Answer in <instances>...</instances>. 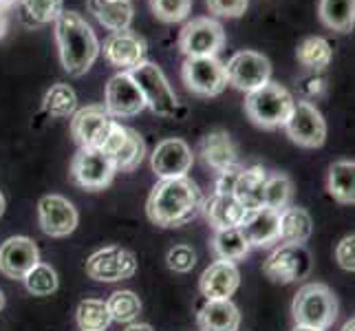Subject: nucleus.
I'll list each match as a JSON object with an SVG mask.
<instances>
[{
  "mask_svg": "<svg viewBox=\"0 0 355 331\" xmlns=\"http://www.w3.org/2000/svg\"><path fill=\"white\" fill-rule=\"evenodd\" d=\"M311 272V254L304 245L283 243L267 256L263 263V274L278 285H289L304 278Z\"/></svg>",
  "mask_w": 355,
  "mask_h": 331,
  "instance_id": "nucleus-7",
  "label": "nucleus"
},
{
  "mask_svg": "<svg viewBox=\"0 0 355 331\" xmlns=\"http://www.w3.org/2000/svg\"><path fill=\"white\" fill-rule=\"evenodd\" d=\"M300 93L304 97L302 102H313V100H318V97H322L327 93V80L322 76H315V73H313L311 78H304L300 82Z\"/></svg>",
  "mask_w": 355,
  "mask_h": 331,
  "instance_id": "nucleus-42",
  "label": "nucleus"
},
{
  "mask_svg": "<svg viewBox=\"0 0 355 331\" xmlns=\"http://www.w3.org/2000/svg\"><path fill=\"white\" fill-rule=\"evenodd\" d=\"M207 9L214 16L223 18H239L248 9V0H207Z\"/></svg>",
  "mask_w": 355,
  "mask_h": 331,
  "instance_id": "nucleus-40",
  "label": "nucleus"
},
{
  "mask_svg": "<svg viewBox=\"0 0 355 331\" xmlns=\"http://www.w3.org/2000/svg\"><path fill=\"white\" fill-rule=\"evenodd\" d=\"M87 7L97 18V22L104 24L111 31L130 29L132 22V3L130 0H87Z\"/></svg>",
  "mask_w": 355,
  "mask_h": 331,
  "instance_id": "nucleus-25",
  "label": "nucleus"
},
{
  "mask_svg": "<svg viewBox=\"0 0 355 331\" xmlns=\"http://www.w3.org/2000/svg\"><path fill=\"white\" fill-rule=\"evenodd\" d=\"M241 274L234 263L216 261L199 278V289L205 300H230V296L239 289Z\"/></svg>",
  "mask_w": 355,
  "mask_h": 331,
  "instance_id": "nucleus-20",
  "label": "nucleus"
},
{
  "mask_svg": "<svg viewBox=\"0 0 355 331\" xmlns=\"http://www.w3.org/2000/svg\"><path fill=\"white\" fill-rule=\"evenodd\" d=\"M38 263V245L27 237H11L0 245V272L7 278L22 280Z\"/></svg>",
  "mask_w": 355,
  "mask_h": 331,
  "instance_id": "nucleus-17",
  "label": "nucleus"
},
{
  "mask_svg": "<svg viewBox=\"0 0 355 331\" xmlns=\"http://www.w3.org/2000/svg\"><path fill=\"white\" fill-rule=\"evenodd\" d=\"M199 155L203 159V164L207 168H212L214 173H221V170L239 164L236 146L225 130L207 133L199 144Z\"/></svg>",
  "mask_w": 355,
  "mask_h": 331,
  "instance_id": "nucleus-21",
  "label": "nucleus"
},
{
  "mask_svg": "<svg viewBox=\"0 0 355 331\" xmlns=\"http://www.w3.org/2000/svg\"><path fill=\"white\" fill-rule=\"evenodd\" d=\"M318 14L324 27L349 33L355 24V0H320Z\"/></svg>",
  "mask_w": 355,
  "mask_h": 331,
  "instance_id": "nucleus-28",
  "label": "nucleus"
},
{
  "mask_svg": "<svg viewBox=\"0 0 355 331\" xmlns=\"http://www.w3.org/2000/svg\"><path fill=\"white\" fill-rule=\"evenodd\" d=\"M223 67H225L227 84L245 93L261 89L272 78V62L263 53L256 51H239Z\"/></svg>",
  "mask_w": 355,
  "mask_h": 331,
  "instance_id": "nucleus-10",
  "label": "nucleus"
},
{
  "mask_svg": "<svg viewBox=\"0 0 355 331\" xmlns=\"http://www.w3.org/2000/svg\"><path fill=\"white\" fill-rule=\"evenodd\" d=\"M106 309L111 314V321L117 323H132L141 312V300L130 289H119L111 294V298L106 300Z\"/></svg>",
  "mask_w": 355,
  "mask_h": 331,
  "instance_id": "nucleus-35",
  "label": "nucleus"
},
{
  "mask_svg": "<svg viewBox=\"0 0 355 331\" xmlns=\"http://www.w3.org/2000/svg\"><path fill=\"white\" fill-rule=\"evenodd\" d=\"M22 280L27 291L33 294V296H51L58 289V274H55V269L46 263H38Z\"/></svg>",
  "mask_w": 355,
  "mask_h": 331,
  "instance_id": "nucleus-37",
  "label": "nucleus"
},
{
  "mask_svg": "<svg viewBox=\"0 0 355 331\" xmlns=\"http://www.w3.org/2000/svg\"><path fill=\"white\" fill-rule=\"evenodd\" d=\"M124 331H155L150 325H144V323H130Z\"/></svg>",
  "mask_w": 355,
  "mask_h": 331,
  "instance_id": "nucleus-45",
  "label": "nucleus"
},
{
  "mask_svg": "<svg viewBox=\"0 0 355 331\" xmlns=\"http://www.w3.org/2000/svg\"><path fill=\"white\" fill-rule=\"evenodd\" d=\"M201 210L214 230H230L239 228L241 221L245 219V207L234 199V194H212L210 199L203 201Z\"/></svg>",
  "mask_w": 355,
  "mask_h": 331,
  "instance_id": "nucleus-22",
  "label": "nucleus"
},
{
  "mask_svg": "<svg viewBox=\"0 0 355 331\" xmlns=\"http://www.w3.org/2000/svg\"><path fill=\"white\" fill-rule=\"evenodd\" d=\"M181 78L186 82L188 91L203 95V97H214L223 93L227 87V76L225 67L216 56L210 58H188L183 62Z\"/></svg>",
  "mask_w": 355,
  "mask_h": 331,
  "instance_id": "nucleus-11",
  "label": "nucleus"
},
{
  "mask_svg": "<svg viewBox=\"0 0 355 331\" xmlns=\"http://www.w3.org/2000/svg\"><path fill=\"white\" fill-rule=\"evenodd\" d=\"M16 3H18V0H0V11H5V14H7V9H11Z\"/></svg>",
  "mask_w": 355,
  "mask_h": 331,
  "instance_id": "nucleus-46",
  "label": "nucleus"
},
{
  "mask_svg": "<svg viewBox=\"0 0 355 331\" xmlns=\"http://www.w3.org/2000/svg\"><path fill=\"white\" fill-rule=\"evenodd\" d=\"M336 259H338L340 267L347 269V272H353V269H355V237L353 235H347L338 243Z\"/></svg>",
  "mask_w": 355,
  "mask_h": 331,
  "instance_id": "nucleus-41",
  "label": "nucleus"
},
{
  "mask_svg": "<svg viewBox=\"0 0 355 331\" xmlns=\"http://www.w3.org/2000/svg\"><path fill=\"white\" fill-rule=\"evenodd\" d=\"M241 170H243V166L236 164V166H232V168L221 170V173H216L218 177H216V183H214V192L216 194H232V192H234V183L239 179Z\"/></svg>",
  "mask_w": 355,
  "mask_h": 331,
  "instance_id": "nucleus-43",
  "label": "nucleus"
},
{
  "mask_svg": "<svg viewBox=\"0 0 355 331\" xmlns=\"http://www.w3.org/2000/svg\"><path fill=\"white\" fill-rule=\"evenodd\" d=\"M42 108H44L46 115L58 117V119L73 117V113L78 110V95L69 87V84L58 82L44 93Z\"/></svg>",
  "mask_w": 355,
  "mask_h": 331,
  "instance_id": "nucleus-32",
  "label": "nucleus"
},
{
  "mask_svg": "<svg viewBox=\"0 0 355 331\" xmlns=\"http://www.w3.org/2000/svg\"><path fill=\"white\" fill-rule=\"evenodd\" d=\"M104 108L111 117H132L146 108L144 95L130 78V73H117L108 80Z\"/></svg>",
  "mask_w": 355,
  "mask_h": 331,
  "instance_id": "nucleus-15",
  "label": "nucleus"
},
{
  "mask_svg": "<svg viewBox=\"0 0 355 331\" xmlns=\"http://www.w3.org/2000/svg\"><path fill=\"white\" fill-rule=\"evenodd\" d=\"M293 331H320V329H311V327H302V325H296Z\"/></svg>",
  "mask_w": 355,
  "mask_h": 331,
  "instance_id": "nucleus-48",
  "label": "nucleus"
},
{
  "mask_svg": "<svg viewBox=\"0 0 355 331\" xmlns=\"http://www.w3.org/2000/svg\"><path fill=\"white\" fill-rule=\"evenodd\" d=\"M293 197V186L287 175H272L265 181V205L276 212H283L289 207V201Z\"/></svg>",
  "mask_w": 355,
  "mask_h": 331,
  "instance_id": "nucleus-36",
  "label": "nucleus"
},
{
  "mask_svg": "<svg viewBox=\"0 0 355 331\" xmlns=\"http://www.w3.org/2000/svg\"><path fill=\"white\" fill-rule=\"evenodd\" d=\"M38 221L46 237L62 239L78 228V210L62 194H46L38 203Z\"/></svg>",
  "mask_w": 355,
  "mask_h": 331,
  "instance_id": "nucleus-14",
  "label": "nucleus"
},
{
  "mask_svg": "<svg viewBox=\"0 0 355 331\" xmlns=\"http://www.w3.org/2000/svg\"><path fill=\"white\" fill-rule=\"evenodd\" d=\"M212 250L218 256V261L236 263L248 256L250 245L239 228H230V230H216V235L212 239Z\"/></svg>",
  "mask_w": 355,
  "mask_h": 331,
  "instance_id": "nucleus-31",
  "label": "nucleus"
},
{
  "mask_svg": "<svg viewBox=\"0 0 355 331\" xmlns=\"http://www.w3.org/2000/svg\"><path fill=\"white\" fill-rule=\"evenodd\" d=\"M197 323L201 331H239L241 314L232 300H207L199 309Z\"/></svg>",
  "mask_w": 355,
  "mask_h": 331,
  "instance_id": "nucleus-24",
  "label": "nucleus"
},
{
  "mask_svg": "<svg viewBox=\"0 0 355 331\" xmlns=\"http://www.w3.org/2000/svg\"><path fill=\"white\" fill-rule=\"evenodd\" d=\"M146 157V142L144 137L132 128H126V139L124 144L119 146V148L113 153V162H115V168L117 173H132L135 168H137Z\"/></svg>",
  "mask_w": 355,
  "mask_h": 331,
  "instance_id": "nucleus-33",
  "label": "nucleus"
},
{
  "mask_svg": "<svg viewBox=\"0 0 355 331\" xmlns=\"http://www.w3.org/2000/svg\"><path fill=\"white\" fill-rule=\"evenodd\" d=\"M278 219L280 212L263 205L245 212L239 230L250 248H269V245L278 243Z\"/></svg>",
  "mask_w": 355,
  "mask_h": 331,
  "instance_id": "nucleus-19",
  "label": "nucleus"
},
{
  "mask_svg": "<svg viewBox=\"0 0 355 331\" xmlns=\"http://www.w3.org/2000/svg\"><path fill=\"white\" fill-rule=\"evenodd\" d=\"M20 18L27 27H42L55 22L64 11V0H18Z\"/></svg>",
  "mask_w": 355,
  "mask_h": 331,
  "instance_id": "nucleus-29",
  "label": "nucleus"
},
{
  "mask_svg": "<svg viewBox=\"0 0 355 331\" xmlns=\"http://www.w3.org/2000/svg\"><path fill=\"white\" fill-rule=\"evenodd\" d=\"M313 221L304 207H285L278 219V241L287 245H304L311 237Z\"/></svg>",
  "mask_w": 355,
  "mask_h": 331,
  "instance_id": "nucleus-26",
  "label": "nucleus"
},
{
  "mask_svg": "<svg viewBox=\"0 0 355 331\" xmlns=\"http://www.w3.org/2000/svg\"><path fill=\"white\" fill-rule=\"evenodd\" d=\"M104 56L121 73H130L135 67L144 62L146 42L130 29L113 31L104 42Z\"/></svg>",
  "mask_w": 355,
  "mask_h": 331,
  "instance_id": "nucleus-18",
  "label": "nucleus"
},
{
  "mask_svg": "<svg viewBox=\"0 0 355 331\" xmlns=\"http://www.w3.org/2000/svg\"><path fill=\"white\" fill-rule=\"evenodd\" d=\"M327 190L329 194L340 203H353L355 201V164L353 162H336L329 168L327 177Z\"/></svg>",
  "mask_w": 355,
  "mask_h": 331,
  "instance_id": "nucleus-27",
  "label": "nucleus"
},
{
  "mask_svg": "<svg viewBox=\"0 0 355 331\" xmlns=\"http://www.w3.org/2000/svg\"><path fill=\"white\" fill-rule=\"evenodd\" d=\"M115 121L102 104H91L73 113L71 135L80 148H104Z\"/></svg>",
  "mask_w": 355,
  "mask_h": 331,
  "instance_id": "nucleus-8",
  "label": "nucleus"
},
{
  "mask_svg": "<svg viewBox=\"0 0 355 331\" xmlns=\"http://www.w3.org/2000/svg\"><path fill=\"white\" fill-rule=\"evenodd\" d=\"M130 78L144 95V102L159 117H175L179 110L177 95L168 84L164 71L155 62H144L130 71Z\"/></svg>",
  "mask_w": 355,
  "mask_h": 331,
  "instance_id": "nucleus-5",
  "label": "nucleus"
},
{
  "mask_svg": "<svg viewBox=\"0 0 355 331\" xmlns=\"http://www.w3.org/2000/svg\"><path fill=\"white\" fill-rule=\"evenodd\" d=\"M5 307V294H3V289H0V309Z\"/></svg>",
  "mask_w": 355,
  "mask_h": 331,
  "instance_id": "nucleus-50",
  "label": "nucleus"
},
{
  "mask_svg": "<svg viewBox=\"0 0 355 331\" xmlns=\"http://www.w3.org/2000/svg\"><path fill=\"white\" fill-rule=\"evenodd\" d=\"M7 29H9V20H7V14L5 11H0V40L7 35Z\"/></svg>",
  "mask_w": 355,
  "mask_h": 331,
  "instance_id": "nucleus-44",
  "label": "nucleus"
},
{
  "mask_svg": "<svg viewBox=\"0 0 355 331\" xmlns=\"http://www.w3.org/2000/svg\"><path fill=\"white\" fill-rule=\"evenodd\" d=\"M353 329H355V321L351 318V321H347V323H345V327H342L340 331H353Z\"/></svg>",
  "mask_w": 355,
  "mask_h": 331,
  "instance_id": "nucleus-47",
  "label": "nucleus"
},
{
  "mask_svg": "<svg viewBox=\"0 0 355 331\" xmlns=\"http://www.w3.org/2000/svg\"><path fill=\"white\" fill-rule=\"evenodd\" d=\"M76 321L80 331H106L108 325L113 323L111 314L106 309V303L97 298H87L78 305Z\"/></svg>",
  "mask_w": 355,
  "mask_h": 331,
  "instance_id": "nucleus-34",
  "label": "nucleus"
},
{
  "mask_svg": "<svg viewBox=\"0 0 355 331\" xmlns=\"http://www.w3.org/2000/svg\"><path fill=\"white\" fill-rule=\"evenodd\" d=\"M203 194L190 177L162 179L148 197V219L159 228H181L201 212Z\"/></svg>",
  "mask_w": 355,
  "mask_h": 331,
  "instance_id": "nucleus-1",
  "label": "nucleus"
},
{
  "mask_svg": "<svg viewBox=\"0 0 355 331\" xmlns=\"http://www.w3.org/2000/svg\"><path fill=\"white\" fill-rule=\"evenodd\" d=\"M135 272H137L135 254L124 248H117V245H108V248L93 252L87 261V274L93 280H100V283L126 280Z\"/></svg>",
  "mask_w": 355,
  "mask_h": 331,
  "instance_id": "nucleus-13",
  "label": "nucleus"
},
{
  "mask_svg": "<svg viewBox=\"0 0 355 331\" xmlns=\"http://www.w3.org/2000/svg\"><path fill=\"white\" fill-rule=\"evenodd\" d=\"M296 56H298V62L307 71L320 73L331 62L334 51H331V44L324 38H320V35H309V38H304L300 42Z\"/></svg>",
  "mask_w": 355,
  "mask_h": 331,
  "instance_id": "nucleus-30",
  "label": "nucleus"
},
{
  "mask_svg": "<svg viewBox=\"0 0 355 331\" xmlns=\"http://www.w3.org/2000/svg\"><path fill=\"white\" fill-rule=\"evenodd\" d=\"M5 212V197H3V192H0V217H3Z\"/></svg>",
  "mask_w": 355,
  "mask_h": 331,
  "instance_id": "nucleus-49",
  "label": "nucleus"
},
{
  "mask_svg": "<svg viewBox=\"0 0 355 331\" xmlns=\"http://www.w3.org/2000/svg\"><path fill=\"white\" fill-rule=\"evenodd\" d=\"M166 263L173 272L186 274L197 265V252H194L190 245H175V248H170V252L166 256Z\"/></svg>",
  "mask_w": 355,
  "mask_h": 331,
  "instance_id": "nucleus-39",
  "label": "nucleus"
},
{
  "mask_svg": "<svg viewBox=\"0 0 355 331\" xmlns=\"http://www.w3.org/2000/svg\"><path fill=\"white\" fill-rule=\"evenodd\" d=\"M55 42L60 60L69 76H84L100 56V42L95 38L91 24L78 11H62L55 20Z\"/></svg>",
  "mask_w": 355,
  "mask_h": 331,
  "instance_id": "nucleus-2",
  "label": "nucleus"
},
{
  "mask_svg": "<svg viewBox=\"0 0 355 331\" xmlns=\"http://www.w3.org/2000/svg\"><path fill=\"white\" fill-rule=\"evenodd\" d=\"M291 316L296 325L327 331L338 318L336 294L322 283L302 285L291 303Z\"/></svg>",
  "mask_w": 355,
  "mask_h": 331,
  "instance_id": "nucleus-3",
  "label": "nucleus"
},
{
  "mask_svg": "<svg viewBox=\"0 0 355 331\" xmlns=\"http://www.w3.org/2000/svg\"><path fill=\"white\" fill-rule=\"evenodd\" d=\"M293 97L283 84L272 82L263 84L261 89L248 93L245 97V113L261 128H278L285 126V121L291 115Z\"/></svg>",
  "mask_w": 355,
  "mask_h": 331,
  "instance_id": "nucleus-4",
  "label": "nucleus"
},
{
  "mask_svg": "<svg viewBox=\"0 0 355 331\" xmlns=\"http://www.w3.org/2000/svg\"><path fill=\"white\" fill-rule=\"evenodd\" d=\"M285 130L293 144L302 148H320L327 139V121L311 102H296L285 121Z\"/></svg>",
  "mask_w": 355,
  "mask_h": 331,
  "instance_id": "nucleus-12",
  "label": "nucleus"
},
{
  "mask_svg": "<svg viewBox=\"0 0 355 331\" xmlns=\"http://www.w3.org/2000/svg\"><path fill=\"white\" fill-rule=\"evenodd\" d=\"M150 9L162 22H181L188 18L192 0H150Z\"/></svg>",
  "mask_w": 355,
  "mask_h": 331,
  "instance_id": "nucleus-38",
  "label": "nucleus"
},
{
  "mask_svg": "<svg viewBox=\"0 0 355 331\" xmlns=\"http://www.w3.org/2000/svg\"><path fill=\"white\" fill-rule=\"evenodd\" d=\"M225 44V31L214 18H192L179 35V49L188 58L216 56Z\"/></svg>",
  "mask_w": 355,
  "mask_h": 331,
  "instance_id": "nucleus-9",
  "label": "nucleus"
},
{
  "mask_svg": "<svg viewBox=\"0 0 355 331\" xmlns=\"http://www.w3.org/2000/svg\"><path fill=\"white\" fill-rule=\"evenodd\" d=\"M265 181H267V170L263 166L243 168L232 194H234V199L245 210H256V207L265 205Z\"/></svg>",
  "mask_w": 355,
  "mask_h": 331,
  "instance_id": "nucleus-23",
  "label": "nucleus"
},
{
  "mask_svg": "<svg viewBox=\"0 0 355 331\" xmlns=\"http://www.w3.org/2000/svg\"><path fill=\"white\" fill-rule=\"evenodd\" d=\"M117 173L113 157L102 148H80L71 162V179L84 190H104Z\"/></svg>",
  "mask_w": 355,
  "mask_h": 331,
  "instance_id": "nucleus-6",
  "label": "nucleus"
},
{
  "mask_svg": "<svg viewBox=\"0 0 355 331\" xmlns=\"http://www.w3.org/2000/svg\"><path fill=\"white\" fill-rule=\"evenodd\" d=\"M192 162H194V155L190 151V146L177 137L159 142L153 157H150L153 173L159 179L186 177L188 170L192 168Z\"/></svg>",
  "mask_w": 355,
  "mask_h": 331,
  "instance_id": "nucleus-16",
  "label": "nucleus"
}]
</instances>
